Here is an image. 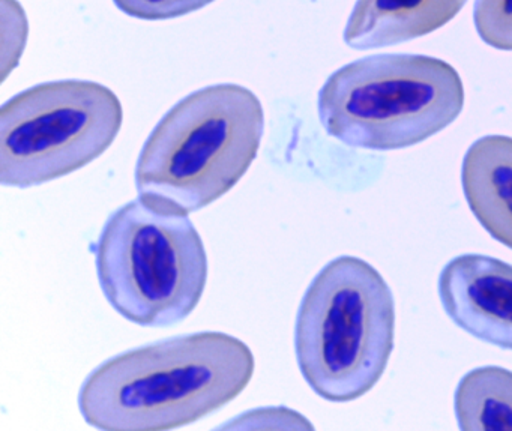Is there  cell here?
<instances>
[{"label":"cell","mask_w":512,"mask_h":431,"mask_svg":"<svg viewBox=\"0 0 512 431\" xmlns=\"http://www.w3.org/2000/svg\"><path fill=\"white\" fill-rule=\"evenodd\" d=\"M394 334V296L385 278L359 257H337L302 298L295 328L299 370L319 397L356 400L385 373Z\"/></svg>","instance_id":"obj_3"},{"label":"cell","mask_w":512,"mask_h":431,"mask_svg":"<svg viewBox=\"0 0 512 431\" xmlns=\"http://www.w3.org/2000/svg\"><path fill=\"white\" fill-rule=\"evenodd\" d=\"M265 133L250 89L214 85L179 101L154 128L136 166L139 196L196 212L229 193L250 169Z\"/></svg>","instance_id":"obj_2"},{"label":"cell","mask_w":512,"mask_h":431,"mask_svg":"<svg viewBox=\"0 0 512 431\" xmlns=\"http://www.w3.org/2000/svg\"><path fill=\"white\" fill-rule=\"evenodd\" d=\"M467 0H358L344 31L347 46L379 49L424 37L451 22Z\"/></svg>","instance_id":"obj_9"},{"label":"cell","mask_w":512,"mask_h":431,"mask_svg":"<svg viewBox=\"0 0 512 431\" xmlns=\"http://www.w3.org/2000/svg\"><path fill=\"white\" fill-rule=\"evenodd\" d=\"M454 409L461 430L512 431V371L479 367L464 374Z\"/></svg>","instance_id":"obj_10"},{"label":"cell","mask_w":512,"mask_h":431,"mask_svg":"<svg viewBox=\"0 0 512 431\" xmlns=\"http://www.w3.org/2000/svg\"><path fill=\"white\" fill-rule=\"evenodd\" d=\"M449 319L472 337L512 350V266L484 254H463L439 275Z\"/></svg>","instance_id":"obj_7"},{"label":"cell","mask_w":512,"mask_h":431,"mask_svg":"<svg viewBox=\"0 0 512 431\" xmlns=\"http://www.w3.org/2000/svg\"><path fill=\"white\" fill-rule=\"evenodd\" d=\"M116 7L140 20H169L202 10L214 0H113Z\"/></svg>","instance_id":"obj_12"},{"label":"cell","mask_w":512,"mask_h":431,"mask_svg":"<svg viewBox=\"0 0 512 431\" xmlns=\"http://www.w3.org/2000/svg\"><path fill=\"white\" fill-rule=\"evenodd\" d=\"M253 373V352L239 338L182 335L95 368L80 389V412L101 430H170L235 400Z\"/></svg>","instance_id":"obj_1"},{"label":"cell","mask_w":512,"mask_h":431,"mask_svg":"<svg viewBox=\"0 0 512 431\" xmlns=\"http://www.w3.org/2000/svg\"><path fill=\"white\" fill-rule=\"evenodd\" d=\"M464 88L454 67L422 55H376L335 71L319 92V118L350 148H409L460 116Z\"/></svg>","instance_id":"obj_5"},{"label":"cell","mask_w":512,"mask_h":431,"mask_svg":"<svg viewBox=\"0 0 512 431\" xmlns=\"http://www.w3.org/2000/svg\"><path fill=\"white\" fill-rule=\"evenodd\" d=\"M461 185L470 211L496 241L512 250V139L476 140L461 167Z\"/></svg>","instance_id":"obj_8"},{"label":"cell","mask_w":512,"mask_h":431,"mask_svg":"<svg viewBox=\"0 0 512 431\" xmlns=\"http://www.w3.org/2000/svg\"><path fill=\"white\" fill-rule=\"evenodd\" d=\"M95 265L110 305L148 328H167L190 316L208 280L205 245L187 212L143 196L110 215Z\"/></svg>","instance_id":"obj_4"},{"label":"cell","mask_w":512,"mask_h":431,"mask_svg":"<svg viewBox=\"0 0 512 431\" xmlns=\"http://www.w3.org/2000/svg\"><path fill=\"white\" fill-rule=\"evenodd\" d=\"M122 104L106 86L83 80L44 83L0 110V181L29 188L97 160L122 127Z\"/></svg>","instance_id":"obj_6"},{"label":"cell","mask_w":512,"mask_h":431,"mask_svg":"<svg viewBox=\"0 0 512 431\" xmlns=\"http://www.w3.org/2000/svg\"><path fill=\"white\" fill-rule=\"evenodd\" d=\"M476 32L488 46L512 50V0H476Z\"/></svg>","instance_id":"obj_11"}]
</instances>
